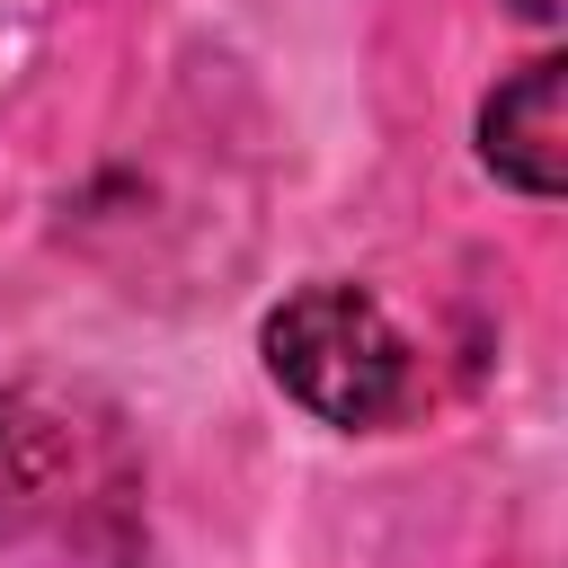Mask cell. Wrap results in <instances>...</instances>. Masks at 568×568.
Wrapping results in <instances>:
<instances>
[{"label": "cell", "instance_id": "6da1fadb", "mask_svg": "<svg viewBox=\"0 0 568 568\" xmlns=\"http://www.w3.org/2000/svg\"><path fill=\"white\" fill-rule=\"evenodd\" d=\"M257 355L293 408H311L320 426H346V435L390 426L417 390V355H408L399 320L364 284H337V275L293 284L257 320Z\"/></svg>", "mask_w": 568, "mask_h": 568}, {"label": "cell", "instance_id": "3957f363", "mask_svg": "<svg viewBox=\"0 0 568 568\" xmlns=\"http://www.w3.org/2000/svg\"><path fill=\"white\" fill-rule=\"evenodd\" d=\"M62 479H71V426L0 373V541H27L53 506H62Z\"/></svg>", "mask_w": 568, "mask_h": 568}, {"label": "cell", "instance_id": "277c9868", "mask_svg": "<svg viewBox=\"0 0 568 568\" xmlns=\"http://www.w3.org/2000/svg\"><path fill=\"white\" fill-rule=\"evenodd\" d=\"M515 9H524L532 27H550V18H559V0H515Z\"/></svg>", "mask_w": 568, "mask_h": 568}, {"label": "cell", "instance_id": "7a4b0ae2", "mask_svg": "<svg viewBox=\"0 0 568 568\" xmlns=\"http://www.w3.org/2000/svg\"><path fill=\"white\" fill-rule=\"evenodd\" d=\"M479 160L497 186L550 204L568 186V62L559 53H532L524 71H506L488 98H479Z\"/></svg>", "mask_w": 568, "mask_h": 568}]
</instances>
